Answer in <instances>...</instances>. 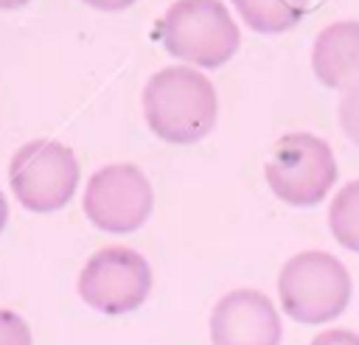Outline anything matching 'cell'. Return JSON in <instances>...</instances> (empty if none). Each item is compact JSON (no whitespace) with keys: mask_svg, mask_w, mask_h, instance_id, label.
I'll return each mask as SVG.
<instances>
[{"mask_svg":"<svg viewBox=\"0 0 359 345\" xmlns=\"http://www.w3.org/2000/svg\"><path fill=\"white\" fill-rule=\"evenodd\" d=\"M143 115L160 140L188 146L213 129L219 98L208 76L185 65H171L146 81Z\"/></svg>","mask_w":359,"mask_h":345,"instance_id":"cell-1","label":"cell"},{"mask_svg":"<svg viewBox=\"0 0 359 345\" xmlns=\"http://www.w3.org/2000/svg\"><path fill=\"white\" fill-rule=\"evenodd\" d=\"M154 31L171 56L199 67H222L241 45V34L222 0H177Z\"/></svg>","mask_w":359,"mask_h":345,"instance_id":"cell-2","label":"cell"},{"mask_svg":"<svg viewBox=\"0 0 359 345\" xmlns=\"http://www.w3.org/2000/svg\"><path fill=\"white\" fill-rule=\"evenodd\" d=\"M351 289L353 283L345 264L323 250L292 255L278 275L280 309L303 325H320L339 317L351 303Z\"/></svg>","mask_w":359,"mask_h":345,"instance_id":"cell-3","label":"cell"},{"mask_svg":"<svg viewBox=\"0 0 359 345\" xmlns=\"http://www.w3.org/2000/svg\"><path fill=\"white\" fill-rule=\"evenodd\" d=\"M264 177L280 202L292 208H314L337 182V160L323 137L311 132H289L272 143Z\"/></svg>","mask_w":359,"mask_h":345,"instance_id":"cell-4","label":"cell"},{"mask_svg":"<svg viewBox=\"0 0 359 345\" xmlns=\"http://www.w3.org/2000/svg\"><path fill=\"white\" fill-rule=\"evenodd\" d=\"M81 165L76 154L48 137L22 143L8 163V182L17 202L31 213L62 210L79 188Z\"/></svg>","mask_w":359,"mask_h":345,"instance_id":"cell-5","label":"cell"},{"mask_svg":"<svg viewBox=\"0 0 359 345\" xmlns=\"http://www.w3.org/2000/svg\"><path fill=\"white\" fill-rule=\"evenodd\" d=\"M151 292V266L129 247H101L79 275V297L109 317L129 314L146 303Z\"/></svg>","mask_w":359,"mask_h":345,"instance_id":"cell-6","label":"cell"},{"mask_svg":"<svg viewBox=\"0 0 359 345\" xmlns=\"http://www.w3.org/2000/svg\"><path fill=\"white\" fill-rule=\"evenodd\" d=\"M81 208L98 230L126 236L146 224L154 208V194L137 165L109 163L87 180Z\"/></svg>","mask_w":359,"mask_h":345,"instance_id":"cell-7","label":"cell"},{"mask_svg":"<svg viewBox=\"0 0 359 345\" xmlns=\"http://www.w3.org/2000/svg\"><path fill=\"white\" fill-rule=\"evenodd\" d=\"M280 314L258 289H233L210 311L213 345H280Z\"/></svg>","mask_w":359,"mask_h":345,"instance_id":"cell-8","label":"cell"},{"mask_svg":"<svg viewBox=\"0 0 359 345\" xmlns=\"http://www.w3.org/2000/svg\"><path fill=\"white\" fill-rule=\"evenodd\" d=\"M311 70L331 90H348L359 81V20L331 22L317 34Z\"/></svg>","mask_w":359,"mask_h":345,"instance_id":"cell-9","label":"cell"},{"mask_svg":"<svg viewBox=\"0 0 359 345\" xmlns=\"http://www.w3.org/2000/svg\"><path fill=\"white\" fill-rule=\"evenodd\" d=\"M233 6L258 34H283L309 11V0H233Z\"/></svg>","mask_w":359,"mask_h":345,"instance_id":"cell-10","label":"cell"},{"mask_svg":"<svg viewBox=\"0 0 359 345\" xmlns=\"http://www.w3.org/2000/svg\"><path fill=\"white\" fill-rule=\"evenodd\" d=\"M328 227L337 238L351 252H359V180H351L337 191L328 208Z\"/></svg>","mask_w":359,"mask_h":345,"instance_id":"cell-11","label":"cell"},{"mask_svg":"<svg viewBox=\"0 0 359 345\" xmlns=\"http://www.w3.org/2000/svg\"><path fill=\"white\" fill-rule=\"evenodd\" d=\"M339 126L348 135V140L353 146H359V81L353 87L345 90V95L339 98Z\"/></svg>","mask_w":359,"mask_h":345,"instance_id":"cell-12","label":"cell"},{"mask_svg":"<svg viewBox=\"0 0 359 345\" xmlns=\"http://www.w3.org/2000/svg\"><path fill=\"white\" fill-rule=\"evenodd\" d=\"M0 345H34L28 323L11 309H0Z\"/></svg>","mask_w":359,"mask_h":345,"instance_id":"cell-13","label":"cell"},{"mask_svg":"<svg viewBox=\"0 0 359 345\" xmlns=\"http://www.w3.org/2000/svg\"><path fill=\"white\" fill-rule=\"evenodd\" d=\"M311 345H359V334L348 328H328L311 339Z\"/></svg>","mask_w":359,"mask_h":345,"instance_id":"cell-14","label":"cell"},{"mask_svg":"<svg viewBox=\"0 0 359 345\" xmlns=\"http://www.w3.org/2000/svg\"><path fill=\"white\" fill-rule=\"evenodd\" d=\"M81 3H87L90 8H98V11H123L135 0H81Z\"/></svg>","mask_w":359,"mask_h":345,"instance_id":"cell-15","label":"cell"},{"mask_svg":"<svg viewBox=\"0 0 359 345\" xmlns=\"http://www.w3.org/2000/svg\"><path fill=\"white\" fill-rule=\"evenodd\" d=\"M28 3L31 0H0V11H14V8H22Z\"/></svg>","mask_w":359,"mask_h":345,"instance_id":"cell-16","label":"cell"},{"mask_svg":"<svg viewBox=\"0 0 359 345\" xmlns=\"http://www.w3.org/2000/svg\"><path fill=\"white\" fill-rule=\"evenodd\" d=\"M6 222H8V202H6V196L0 191V233L6 230Z\"/></svg>","mask_w":359,"mask_h":345,"instance_id":"cell-17","label":"cell"}]
</instances>
